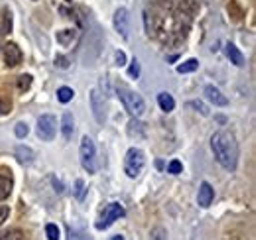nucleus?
Listing matches in <instances>:
<instances>
[{
    "label": "nucleus",
    "instance_id": "obj_34",
    "mask_svg": "<svg viewBox=\"0 0 256 240\" xmlns=\"http://www.w3.org/2000/svg\"><path fill=\"white\" fill-rule=\"evenodd\" d=\"M116 65H126V54L124 52H116Z\"/></svg>",
    "mask_w": 256,
    "mask_h": 240
},
{
    "label": "nucleus",
    "instance_id": "obj_26",
    "mask_svg": "<svg viewBox=\"0 0 256 240\" xmlns=\"http://www.w3.org/2000/svg\"><path fill=\"white\" fill-rule=\"evenodd\" d=\"M14 132H16V136H18V138H26V136H28V132H30V128H28V124L18 122V124H16V128H14Z\"/></svg>",
    "mask_w": 256,
    "mask_h": 240
},
{
    "label": "nucleus",
    "instance_id": "obj_12",
    "mask_svg": "<svg viewBox=\"0 0 256 240\" xmlns=\"http://www.w3.org/2000/svg\"><path fill=\"white\" fill-rule=\"evenodd\" d=\"M226 56H228L230 63H234L236 67H242L244 65V56H242V52L234 44H226Z\"/></svg>",
    "mask_w": 256,
    "mask_h": 240
},
{
    "label": "nucleus",
    "instance_id": "obj_10",
    "mask_svg": "<svg viewBox=\"0 0 256 240\" xmlns=\"http://www.w3.org/2000/svg\"><path fill=\"white\" fill-rule=\"evenodd\" d=\"M213 199H215V189H213L209 183H201V189H199V197H197V201H199V207H203V209L211 207Z\"/></svg>",
    "mask_w": 256,
    "mask_h": 240
},
{
    "label": "nucleus",
    "instance_id": "obj_4",
    "mask_svg": "<svg viewBox=\"0 0 256 240\" xmlns=\"http://www.w3.org/2000/svg\"><path fill=\"white\" fill-rule=\"evenodd\" d=\"M146 166V158H144V152L138 150V148H130L124 158V172L130 180H136L142 170Z\"/></svg>",
    "mask_w": 256,
    "mask_h": 240
},
{
    "label": "nucleus",
    "instance_id": "obj_25",
    "mask_svg": "<svg viewBox=\"0 0 256 240\" xmlns=\"http://www.w3.org/2000/svg\"><path fill=\"white\" fill-rule=\"evenodd\" d=\"M182 172H184V166H182V162H180V160L170 162V166H168V174H172V176H180Z\"/></svg>",
    "mask_w": 256,
    "mask_h": 240
},
{
    "label": "nucleus",
    "instance_id": "obj_38",
    "mask_svg": "<svg viewBox=\"0 0 256 240\" xmlns=\"http://www.w3.org/2000/svg\"><path fill=\"white\" fill-rule=\"evenodd\" d=\"M32 2H38V0H32Z\"/></svg>",
    "mask_w": 256,
    "mask_h": 240
},
{
    "label": "nucleus",
    "instance_id": "obj_23",
    "mask_svg": "<svg viewBox=\"0 0 256 240\" xmlns=\"http://www.w3.org/2000/svg\"><path fill=\"white\" fill-rule=\"evenodd\" d=\"M30 87H32V77L30 75H20L18 77V90L20 92H26Z\"/></svg>",
    "mask_w": 256,
    "mask_h": 240
},
{
    "label": "nucleus",
    "instance_id": "obj_32",
    "mask_svg": "<svg viewBox=\"0 0 256 240\" xmlns=\"http://www.w3.org/2000/svg\"><path fill=\"white\" fill-rule=\"evenodd\" d=\"M152 240H166V230L164 228H154L152 230Z\"/></svg>",
    "mask_w": 256,
    "mask_h": 240
},
{
    "label": "nucleus",
    "instance_id": "obj_3",
    "mask_svg": "<svg viewBox=\"0 0 256 240\" xmlns=\"http://www.w3.org/2000/svg\"><path fill=\"white\" fill-rule=\"evenodd\" d=\"M79 156H81V166L87 174H95L96 172V148L93 138L83 136L81 140V148H79Z\"/></svg>",
    "mask_w": 256,
    "mask_h": 240
},
{
    "label": "nucleus",
    "instance_id": "obj_31",
    "mask_svg": "<svg viewBox=\"0 0 256 240\" xmlns=\"http://www.w3.org/2000/svg\"><path fill=\"white\" fill-rule=\"evenodd\" d=\"M56 67H60V69H67V67H69V60L64 58V56H58V58H56Z\"/></svg>",
    "mask_w": 256,
    "mask_h": 240
},
{
    "label": "nucleus",
    "instance_id": "obj_17",
    "mask_svg": "<svg viewBox=\"0 0 256 240\" xmlns=\"http://www.w3.org/2000/svg\"><path fill=\"white\" fill-rule=\"evenodd\" d=\"M16 158H18L20 164L30 166V164L34 162V152L30 150L28 146H18V148H16Z\"/></svg>",
    "mask_w": 256,
    "mask_h": 240
},
{
    "label": "nucleus",
    "instance_id": "obj_29",
    "mask_svg": "<svg viewBox=\"0 0 256 240\" xmlns=\"http://www.w3.org/2000/svg\"><path fill=\"white\" fill-rule=\"evenodd\" d=\"M75 195H77V199H83V195H85V183H83V180L75 181Z\"/></svg>",
    "mask_w": 256,
    "mask_h": 240
},
{
    "label": "nucleus",
    "instance_id": "obj_36",
    "mask_svg": "<svg viewBox=\"0 0 256 240\" xmlns=\"http://www.w3.org/2000/svg\"><path fill=\"white\" fill-rule=\"evenodd\" d=\"M52 181H54V187H56V191L62 195V193H64V185H62V181H58L56 178H52Z\"/></svg>",
    "mask_w": 256,
    "mask_h": 240
},
{
    "label": "nucleus",
    "instance_id": "obj_8",
    "mask_svg": "<svg viewBox=\"0 0 256 240\" xmlns=\"http://www.w3.org/2000/svg\"><path fill=\"white\" fill-rule=\"evenodd\" d=\"M91 108H93V114L98 124H104V98L100 96L98 90H91Z\"/></svg>",
    "mask_w": 256,
    "mask_h": 240
},
{
    "label": "nucleus",
    "instance_id": "obj_24",
    "mask_svg": "<svg viewBox=\"0 0 256 240\" xmlns=\"http://www.w3.org/2000/svg\"><path fill=\"white\" fill-rule=\"evenodd\" d=\"M46 234H48V240H60V236H62L58 224H48L46 226Z\"/></svg>",
    "mask_w": 256,
    "mask_h": 240
},
{
    "label": "nucleus",
    "instance_id": "obj_6",
    "mask_svg": "<svg viewBox=\"0 0 256 240\" xmlns=\"http://www.w3.org/2000/svg\"><path fill=\"white\" fill-rule=\"evenodd\" d=\"M58 134V118L54 114H44L38 120V136L44 142H52Z\"/></svg>",
    "mask_w": 256,
    "mask_h": 240
},
{
    "label": "nucleus",
    "instance_id": "obj_5",
    "mask_svg": "<svg viewBox=\"0 0 256 240\" xmlns=\"http://www.w3.org/2000/svg\"><path fill=\"white\" fill-rule=\"evenodd\" d=\"M124 214H126V210H124V207H122L120 203H110V205L104 207V212H102L100 220L96 222V228H98V230H104V228L112 226V224H114L118 218H122Z\"/></svg>",
    "mask_w": 256,
    "mask_h": 240
},
{
    "label": "nucleus",
    "instance_id": "obj_27",
    "mask_svg": "<svg viewBox=\"0 0 256 240\" xmlns=\"http://www.w3.org/2000/svg\"><path fill=\"white\" fill-rule=\"evenodd\" d=\"M128 73H130L132 79H138V77H140V63H138V60L130 61V69H128Z\"/></svg>",
    "mask_w": 256,
    "mask_h": 240
},
{
    "label": "nucleus",
    "instance_id": "obj_2",
    "mask_svg": "<svg viewBox=\"0 0 256 240\" xmlns=\"http://www.w3.org/2000/svg\"><path fill=\"white\" fill-rule=\"evenodd\" d=\"M118 98L122 100L124 108H126L134 118H140V116L146 112V102H144L142 94L126 89V87H118Z\"/></svg>",
    "mask_w": 256,
    "mask_h": 240
},
{
    "label": "nucleus",
    "instance_id": "obj_1",
    "mask_svg": "<svg viewBox=\"0 0 256 240\" xmlns=\"http://www.w3.org/2000/svg\"><path fill=\"white\" fill-rule=\"evenodd\" d=\"M211 150L215 154V160L223 166L226 172H234L238 166V144L232 132H215L211 136Z\"/></svg>",
    "mask_w": 256,
    "mask_h": 240
},
{
    "label": "nucleus",
    "instance_id": "obj_13",
    "mask_svg": "<svg viewBox=\"0 0 256 240\" xmlns=\"http://www.w3.org/2000/svg\"><path fill=\"white\" fill-rule=\"evenodd\" d=\"M79 38V32L77 30H62L58 32V42L64 46V48H71L73 42H77Z\"/></svg>",
    "mask_w": 256,
    "mask_h": 240
},
{
    "label": "nucleus",
    "instance_id": "obj_11",
    "mask_svg": "<svg viewBox=\"0 0 256 240\" xmlns=\"http://www.w3.org/2000/svg\"><path fill=\"white\" fill-rule=\"evenodd\" d=\"M205 94H207V98H209L215 106H226V104H228V98H226L217 87H213V85H207V87H205Z\"/></svg>",
    "mask_w": 256,
    "mask_h": 240
},
{
    "label": "nucleus",
    "instance_id": "obj_21",
    "mask_svg": "<svg viewBox=\"0 0 256 240\" xmlns=\"http://www.w3.org/2000/svg\"><path fill=\"white\" fill-rule=\"evenodd\" d=\"M197 69H199V61L197 60H188L186 63L178 65V73H182V75H186V73H193V71H197Z\"/></svg>",
    "mask_w": 256,
    "mask_h": 240
},
{
    "label": "nucleus",
    "instance_id": "obj_35",
    "mask_svg": "<svg viewBox=\"0 0 256 240\" xmlns=\"http://www.w3.org/2000/svg\"><path fill=\"white\" fill-rule=\"evenodd\" d=\"M8 214H10V209H8V207H0V224L8 218Z\"/></svg>",
    "mask_w": 256,
    "mask_h": 240
},
{
    "label": "nucleus",
    "instance_id": "obj_7",
    "mask_svg": "<svg viewBox=\"0 0 256 240\" xmlns=\"http://www.w3.org/2000/svg\"><path fill=\"white\" fill-rule=\"evenodd\" d=\"M2 56H4V63L8 65V67H16V65H20L22 63V52H20V48L16 46V44H6L4 48H2Z\"/></svg>",
    "mask_w": 256,
    "mask_h": 240
},
{
    "label": "nucleus",
    "instance_id": "obj_28",
    "mask_svg": "<svg viewBox=\"0 0 256 240\" xmlns=\"http://www.w3.org/2000/svg\"><path fill=\"white\" fill-rule=\"evenodd\" d=\"M69 240H93L91 236H87L85 232H79L75 228H69Z\"/></svg>",
    "mask_w": 256,
    "mask_h": 240
},
{
    "label": "nucleus",
    "instance_id": "obj_22",
    "mask_svg": "<svg viewBox=\"0 0 256 240\" xmlns=\"http://www.w3.org/2000/svg\"><path fill=\"white\" fill-rule=\"evenodd\" d=\"M73 96H75V92L73 89H69V87H62V89L58 90V98H60V102H69V100H73Z\"/></svg>",
    "mask_w": 256,
    "mask_h": 240
},
{
    "label": "nucleus",
    "instance_id": "obj_14",
    "mask_svg": "<svg viewBox=\"0 0 256 240\" xmlns=\"http://www.w3.org/2000/svg\"><path fill=\"white\" fill-rule=\"evenodd\" d=\"M62 130H64V138L65 140H71L73 138V132H75V120L71 112H65L64 118H62Z\"/></svg>",
    "mask_w": 256,
    "mask_h": 240
},
{
    "label": "nucleus",
    "instance_id": "obj_37",
    "mask_svg": "<svg viewBox=\"0 0 256 240\" xmlns=\"http://www.w3.org/2000/svg\"><path fill=\"white\" fill-rule=\"evenodd\" d=\"M110 240H124V236H122V234H116V236H112Z\"/></svg>",
    "mask_w": 256,
    "mask_h": 240
},
{
    "label": "nucleus",
    "instance_id": "obj_33",
    "mask_svg": "<svg viewBox=\"0 0 256 240\" xmlns=\"http://www.w3.org/2000/svg\"><path fill=\"white\" fill-rule=\"evenodd\" d=\"M10 108H12V102H8V100H2V98H0V114L10 112Z\"/></svg>",
    "mask_w": 256,
    "mask_h": 240
},
{
    "label": "nucleus",
    "instance_id": "obj_30",
    "mask_svg": "<svg viewBox=\"0 0 256 240\" xmlns=\"http://www.w3.org/2000/svg\"><path fill=\"white\" fill-rule=\"evenodd\" d=\"M190 106H193V108H197L203 116H209V110H207V106L203 104V102H199V100H193V102H190Z\"/></svg>",
    "mask_w": 256,
    "mask_h": 240
},
{
    "label": "nucleus",
    "instance_id": "obj_15",
    "mask_svg": "<svg viewBox=\"0 0 256 240\" xmlns=\"http://www.w3.org/2000/svg\"><path fill=\"white\" fill-rule=\"evenodd\" d=\"M158 104H160V108L164 112H172L176 108V100H174V96L170 92H160L158 94Z\"/></svg>",
    "mask_w": 256,
    "mask_h": 240
},
{
    "label": "nucleus",
    "instance_id": "obj_20",
    "mask_svg": "<svg viewBox=\"0 0 256 240\" xmlns=\"http://www.w3.org/2000/svg\"><path fill=\"white\" fill-rule=\"evenodd\" d=\"M128 134H130V136H140V138H144V136H146L144 124L138 122V118H134L130 124H128Z\"/></svg>",
    "mask_w": 256,
    "mask_h": 240
},
{
    "label": "nucleus",
    "instance_id": "obj_18",
    "mask_svg": "<svg viewBox=\"0 0 256 240\" xmlns=\"http://www.w3.org/2000/svg\"><path fill=\"white\" fill-rule=\"evenodd\" d=\"M12 32V14L8 10L2 12V20H0V36H6Z\"/></svg>",
    "mask_w": 256,
    "mask_h": 240
},
{
    "label": "nucleus",
    "instance_id": "obj_16",
    "mask_svg": "<svg viewBox=\"0 0 256 240\" xmlns=\"http://www.w3.org/2000/svg\"><path fill=\"white\" fill-rule=\"evenodd\" d=\"M12 187H14V181H12V178L0 176V201H6V199L10 197Z\"/></svg>",
    "mask_w": 256,
    "mask_h": 240
},
{
    "label": "nucleus",
    "instance_id": "obj_19",
    "mask_svg": "<svg viewBox=\"0 0 256 240\" xmlns=\"http://www.w3.org/2000/svg\"><path fill=\"white\" fill-rule=\"evenodd\" d=\"M0 240H26V234L20 228H10L0 232Z\"/></svg>",
    "mask_w": 256,
    "mask_h": 240
},
{
    "label": "nucleus",
    "instance_id": "obj_9",
    "mask_svg": "<svg viewBox=\"0 0 256 240\" xmlns=\"http://www.w3.org/2000/svg\"><path fill=\"white\" fill-rule=\"evenodd\" d=\"M114 30L118 32L124 40L128 38V10L126 8H118L114 14Z\"/></svg>",
    "mask_w": 256,
    "mask_h": 240
}]
</instances>
